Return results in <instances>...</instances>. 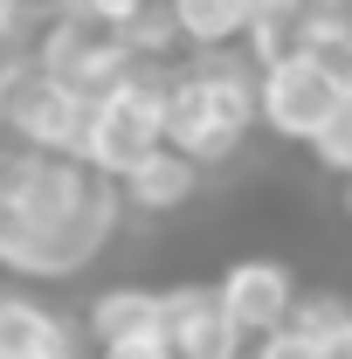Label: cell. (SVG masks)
<instances>
[{
  "instance_id": "obj_1",
  "label": "cell",
  "mask_w": 352,
  "mask_h": 359,
  "mask_svg": "<svg viewBox=\"0 0 352 359\" xmlns=\"http://www.w3.org/2000/svg\"><path fill=\"white\" fill-rule=\"evenodd\" d=\"M125 187L83 152H0V269L28 283L83 276L125 222Z\"/></svg>"
},
{
  "instance_id": "obj_2",
  "label": "cell",
  "mask_w": 352,
  "mask_h": 359,
  "mask_svg": "<svg viewBox=\"0 0 352 359\" xmlns=\"http://www.w3.org/2000/svg\"><path fill=\"white\" fill-rule=\"evenodd\" d=\"M263 118V62L242 48H201V62H180V83L166 97V145L194 152L201 166L235 159Z\"/></svg>"
},
{
  "instance_id": "obj_3",
  "label": "cell",
  "mask_w": 352,
  "mask_h": 359,
  "mask_svg": "<svg viewBox=\"0 0 352 359\" xmlns=\"http://www.w3.org/2000/svg\"><path fill=\"white\" fill-rule=\"evenodd\" d=\"M138 62V42H132V21H111V14H90V7H62L42 21V69L62 76L76 90H111L125 69Z\"/></svg>"
},
{
  "instance_id": "obj_4",
  "label": "cell",
  "mask_w": 352,
  "mask_h": 359,
  "mask_svg": "<svg viewBox=\"0 0 352 359\" xmlns=\"http://www.w3.org/2000/svg\"><path fill=\"white\" fill-rule=\"evenodd\" d=\"M352 83L339 69H325L318 55H290V62H269L263 69V125L283 145H318L346 118Z\"/></svg>"
},
{
  "instance_id": "obj_5",
  "label": "cell",
  "mask_w": 352,
  "mask_h": 359,
  "mask_svg": "<svg viewBox=\"0 0 352 359\" xmlns=\"http://www.w3.org/2000/svg\"><path fill=\"white\" fill-rule=\"evenodd\" d=\"M90 90L62 83V76H48L35 69L28 83L7 90V138L14 145H28V152H83V132H90Z\"/></svg>"
},
{
  "instance_id": "obj_6",
  "label": "cell",
  "mask_w": 352,
  "mask_h": 359,
  "mask_svg": "<svg viewBox=\"0 0 352 359\" xmlns=\"http://www.w3.org/2000/svg\"><path fill=\"white\" fill-rule=\"evenodd\" d=\"M159 339H166L180 359H242L249 353V332L228 318L221 290H208V283H173V290H166V304H159Z\"/></svg>"
},
{
  "instance_id": "obj_7",
  "label": "cell",
  "mask_w": 352,
  "mask_h": 359,
  "mask_svg": "<svg viewBox=\"0 0 352 359\" xmlns=\"http://www.w3.org/2000/svg\"><path fill=\"white\" fill-rule=\"evenodd\" d=\"M221 304H228V318L249 332V339H263V332H283L290 325V311H297V276L283 263H269V256H242V263L221 269Z\"/></svg>"
},
{
  "instance_id": "obj_8",
  "label": "cell",
  "mask_w": 352,
  "mask_h": 359,
  "mask_svg": "<svg viewBox=\"0 0 352 359\" xmlns=\"http://www.w3.org/2000/svg\"><path fill=\"white\" fill-rule=\"evenodd\" d=\"M118 187H125V201H132L138 215H173V208H187V201L208 187V166H201L194 152H180V145H159V152H152L145 166H132Z\"/></svg>"
},
{
  "instance_id": "obj_9",
  "label": "cell",
  "mask_w": 352,
  "mask_h": 359,
  "mask_svg": "<svg viewBox=\"0 0 352 359\" xmlns=\"http://www.w3.org/2000/svg\"><path fill=\"white\" fill-rule=\"evenodd\" d=\"M0 359H90L69 325L35 297H0Z\"/></svg>"
},
{
  "instance_id": "obj_10",
  "label": "cell",
  "mask_w": 352,
  "mask_h": 359,
  "mask_svg": "<svg viewBox=\"0 0 352 359\" xmlns=\"http://www.w3.org/2000/svg\"><path fill=\"white\" fill-rule=\"evenodd\" d=\"M159 304L166 290H145V283H118L104 297H90V346H132V339H159Z\"/></svg>"
},
{
  "instance_id": "obj_11",
  "label": "cell",
  "mask_w": 352,
  "mask_h": 359,
  "mask_svg": "<svg viewBox=\"0 0 352 359\" xmlns=\"http://www.w3.org/2000/svg\"><path fill=\"white\" fill-rule=\"evenodd\" d=\"M311 0H263L256 7V21H249V35H242V48L256 55V62H290V55H304V42H311Z\"/></svg>"
},
{
  "instance_id": "obj_12",
  "label": "cell",
  "mask_w": 352,
  "mask_h": 359,
  "mask_svg": "<svg viewBox=\"0 0 352 359\" xmlns=\"http://www.w3.org/2000/svg\"><path fill=\"white\" fill-rule=\"evenodd\" d=\"M166 7H173L187 48H235L249 35V21H256L263 0H166Z\"/></svg>"
},
{
  "instance_id": "obj_13",
  "label": "cell",
  "mask_w": 352,
  "mask_h": 359,
  "mask_svg": "<svg viewBox=\"0 0 352 359\" xmlns=\"http://www.w3.org/2000/svg\"><path fill=\"white\" fill-rule=\"evenodd\" d=\"M35 69H42V21L14 7V14H0V97L28 83Z\"/></svg>"
},
{
  "instance_id": "obj_14",
  "label": "cell",
  "mask_w": 352,
  "mask_h": 359,
  "mask_svg": "<svg viewBox=\"0 0 352 359\" xmlns=\"http://www.w3.org/2000/svg\"><path fill=\"white\" fill-rule=\"evenodd\" d=\"M290 325H297L304 339H332L339 325H352V297L346 290H304L297 311H290Z\"/></svg>"
},
{
  "instance_id": "obj_15",
  "label": "cell",
  "mask_w": 352,
  "mask_h": 359,
  "mask_svg": "<svg viewBox=\"0 0 352 359\" xmlns=\"http://www.w3.org/2000/svg\"><path fill=\"white\" fill-rule=\"evenodd\" d=\"M311 159L325 166V173H339V180H352V104H346V118L332 125V132L311 145Z\"/></svg>"
},
{
  "instance_id": "obj_16",
  "label": "cell",
  "mask_w": 352,
  "mask_h": 359,
  "mask_svg": "<svg viewBox=\"0 0 352 359\" xmlns=\"http://www.w3.org/2000/svg\"><path fill=\"white\" fill-rule=\"evenodd\" d=\"M242 359H325V353H318V339H304L297 325H283V332H263Z\"/></svg>"
},
{
  "instance_id": "obj_17",
  "label": "cell",
  "mask_w": 352,
  "mask_h": 359,
  "mask_svg": "<svg viewBox=\"0 0 352 359\" xmlns=\"http://www.w3.org/2000/svg\"><path fill=\"white\" fill-rule=\"evenodd\" d=\"M97 359H180L166 339H132V346H104Z\"/></svg>"
},
{
  "instance_id": "obj_18",
  "label": "cell",
  "mask_w": 352,
  "mask_h": 359,
  "mask_svg": "<svg viewBox=\"0 0 352 359\" xmlns=\"http://www.w3.org/2000/svg\"><path fill=\"white\" fill-rule=\"evenodd\" d=\"M62 7H90V14H111V21H132L145 0H62Z\"/></svg>"
},
{
  "instance_id": "obj_19",
  "label": "cell",
  "mask_w": 352,
  "mask_h": 359,
  "mask_svg": "<svg viewBox=\"0 0 352 359\" xmlns=\"http://www.w3.org/2000/svg\"><path fill=\"white\" fill-rule=\"evenodd\" d=\"M318 353H325V359H352V325H339L332 339H318Z\"/></svg>"
},
{
  "instance_id": "obj_20",
  "label": "cell",
  "mask_w": 352,
  "mask_h": 359,
  "mask_svg": "<svg viewBox=\"0 0 352 359\" xmlns=\"http://www.w3.org/2000/svg\"><path fill=\"white\" fill-rule=\"evenodd\" d=\"M311 7H352V0H311Z\"/></svg>"
},
{
  "instance_id": "obj_21",
  "label": "cell",
  "mask_w": 352,
  "mask_h": 359,
  "mask_svg": "<svg viewBox=\"0 0 352 359\" xmlns=\"http://www.w3.org/2000/svg\"><path fill=\"white\" fill-rule=\"evenodd\" d=\"M346 222H352V180H346Z\"/></svg>"
},
{
  "instance_id": "obj_22",
  "label": "cell",
  "mask_w": 352,
  "mask_h": 359,
  "mask_svg": "<svg viewBox=\"0 0 352 359\" xmlns=\"http://www.w3.org/2000/svg\"><path fill=\"white\" fill-rule=\"evenodd\" d=\"M0 132H7V97H0Z\"/></svg>"
},
{
  "instance_id": "obj_23",
  "label": "cell",
  "mask_w": 352,
  "mask_h": 359,
  "mask_svg": "<svg viewBox=\"0 0 352 359\" xmlns=\"http://www.w3.org/2000/svg\"><path fill=\"white\" fill-rule=\"evenodd\" d=\"M14 7H21V0H0V14H14Z\"/></svg>"
}]
</instances>
